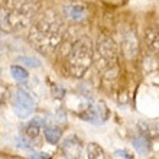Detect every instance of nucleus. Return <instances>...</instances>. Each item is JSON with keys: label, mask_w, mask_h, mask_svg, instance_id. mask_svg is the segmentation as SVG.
I'll return each instance as SVG.
<instances>
[{"label": "nucleus", "mask_w": 159, "mask_h": 159, "mask_svg": "<svg viewBox=\"0 0 159 159\" xmlns=\"http://www.w3.org/2000/svg\"><path fill=\"white\" fill-rule=\"evenodd\" d=\"M94 62L106 80H114L119 75L120 67L117 59V48L111 38L101 35L97 39L94 48Z\"/></svg>", "instance_id": "nucleus-3"}, {"label": "nucleus", "mask_w": 159, "mask_h": 159, "mask_svg": "<svg viewBox=\"0 0 159 159\" xmlns=\"http://www.w3.org/2000/svg\"><path fill=\"white\" fill-rule=\"evenodd\" d=\"M61 152L65 159H80L83 153V142L77 134H70L61 143Z\"/></svg>", "instance_id": "nucleus-7"}, {"label": "nucleus", "mask_w": 159, "mask_h": 159, "mask_svg": "<svg viewBox=\"0 0 159 159\" xmlns=\"http://www.w3.org/2000/svg\"><path fill=\"white\" fill-rule=\"evenodd\" d=\"M12 107L19 119H26L34 113L35 101L30 97L29 93H26L22 88H17L12 96Z\"/></svg>", "instance_id": "nucleus-5"}, {"label": "nucleus", "mask_w": 159, "mask_h": 159, "mask_svg": "<svg viewBox=\"0 0 159 159\" xmlns=\"http://www.w3.org/2000/svg\"><path fill=\"white\" fill-rule=\"evenodd\" d=\"M121 51L126 59L133 61L139 54V36L133 28H127L121 36Z\"/></svg>", "instance_id": "nucleus-6"}, {"label": "nucleus", "mask_w": 159, "mask_h": 159, "mask_svg": "<svg viewBox=\"0 0 159 159\" xmlns=\"http://www.w3.org/2000/svg\"><path fill=\"white\" fill-rule=\"evenodd\" d=\"M19 61H20L22 64H25V65H28V67H32V68H38L39 65H41V62H39L36 58H30V57H20L19 58Z\"/></svg>", "instance_id": "nucleus-17"}, {"label": "nucleus", "mask_w": 159, "mask_h": 159, "mask_svg": "<svg viewBox=\"0 0 159 159\" xmlns=\"http://www.w3.org/2000/svg\"><path fill=\"white\" fill-rule=\"evenodd\" d=\"M87 156L88 159H111L98 143L94 142L87 145Z\"/></svg>", "instance_id": "nucleus-14"}, {"label": "nucleus", "mask_w": 159, "mask_h": 159, "mask_svg": "<svg viewBox=\"0 0 159 159\" xmlns=\"http://www.w3.org/2000/svg\"><path fill=\"white\" fill-rule=\"evenodd\" d=\"M35 6L30 2H17L16 4L0 7V30L13 32L29 25L34 16Z\"/></svg>", "instance_id": "nucleus-4"}, {"label": "nucleus", "mask_w": 159, "mask_h": 159, "mask_svg": "<svg viewBox=\"0 0 159 159\" xmlns=\"http://www.w3.org/2000/svg\"><path fill=\"white\" fill-rule=\"evenodd\" d=\"M45 125V120H42V119H34V120H30L28 125L25 126V129H23V132H25V136L28 139H36L39 136V133H41V129L42 126Z\"/></svg>", "instance_id": "nucleus-12"}, {"label": "nucleus", "mask_w": 159, "mask_h": 159, "mask_svg": "<svg viewBox=\"0 0 159 159\" xmlns=\"http://www.w3.org/2000/svg\"><path fill=\"white\" fill-rule=\"evenodd\" d=\"M64 15L70 19V20H74V22H81L84 20L88 15V10L84 4H80V3H71V4H67L64 6Z\"/></svg>", "instance_id": "nucleus-9"}, {"label": "nucleus", "mask_w": 159, "mask_h": 159, "mask_svg": "<svg viewBox=\"0 0 159 159\" xmlns=\"http://www.w3.org/2000/svg\"><path fill=\"white\" fill-rule=\"evenodd\" d=\"M143 41L146 45L148 51L152 54L159 52V29L156 26H149L145 29V35H143Z\"/></svg>", "instance_id": "nucleus-10"}, {"label": "nucleus", "mask_w": 159, "mask_h": 159, "mask_svg": "<svg viewBox=\"0 0 159 159\" xmlns=\"http://www.w3.org/2000/svg\"><path fill=\"white\" fill-rule=\"evenodd\" d=\"M10 74L19 83H23V81L29 78V72L26 71V68H23L22 65H12L10 67Z\"/></svg>", "instance_id": "nucleus-16"}, {"label": "nucleus", "mask_w": 159, "mask_h": 159, "mask_svg": "<svg viewBox=\"0 0 159 159\" xmlns=\"http://www.w3.org/2000/svg\"><path fill=\"white\" fill-rule=\"evenodd\" d=\"M29 39L42 52L58 49L64 42L62 20L54 13L42 15L30 28Z\"/></svg>", "instance_id": "nucleus-1"}, {"label": "nucleus", "mask_w": 159, "mask_h": 159, "mask_svg": "<svg viewBox=\"0 0 159 159\" xmlns=\"http://www.w3.org/2000/svg\"><path fill=\"white\" fill-rule=\"evenodd\" d=\"M43 134H45V139L46 142L51 143V145H57L59 143L61 138H62V129L59 126H46L45 130H43Z\"/></svg>", "instance_id": "nucleus-13"}, {"label": "nucleus", "mask_w": 159, "mask_h": 159, "mask_svg": "<svg viewBox=\"0 0 159 159\" xmlns=\"http://www.w3.org/2000/svg\"><path fill=\"white\" fill-rule=\"evenodd\" d=\"M139 133L146 139H159V123L155 121H139L138 123Z\"/></svg>", "instance_id": "nucleus-11"}, {"label": "nucleus", "mask_w": 159, "mask_h": 159, "mask_svg": "<svg viewBox=\"0 0 159 159\" xmlns=\"http://www.w3.org/2000/svg\"><path fill=\"white\" fill-rule=\"evenodd\" d=\"M107 116H109V110H107L104 103H101V101H98L94 106H88L87 110L80 114V117L83 120L90 121L93 125H101L103 121H106Z\"/></svg>", "instance_id": "nucleus-8"}, {"label": "nucleus", "mask_w": 159, "mask_h": 159, "mask_svg": "<svg viewBox=\"0 0 159 159\" xmlns=\"http://www.w3.org/2000/svg\"><path fill=\"white\" fill-rule=\"evenodd\" d=\"M133 146L134 149L139 152V153H142V155H146L149 149H151V142H149V139H146L145 136H139V138H134L133 139Z\"/></svg>", "instance_id": "nucleus-15"}, {"label": "nucleus", "mask_w": 159, "mask_h": 159, "mask_svg": "<svg viewBox=\"0 0 159 159\" xmlns=\"http://www.w3.org/2000/svg\"><path fill=\"white\" fill-rule=\"evenodd\" d=\"M94 62V45L88 36H81L72 43L67 55V67L72 77L83 78Z\"/></svg>", "instance_id": "nucleus-2"}]
</instances>
